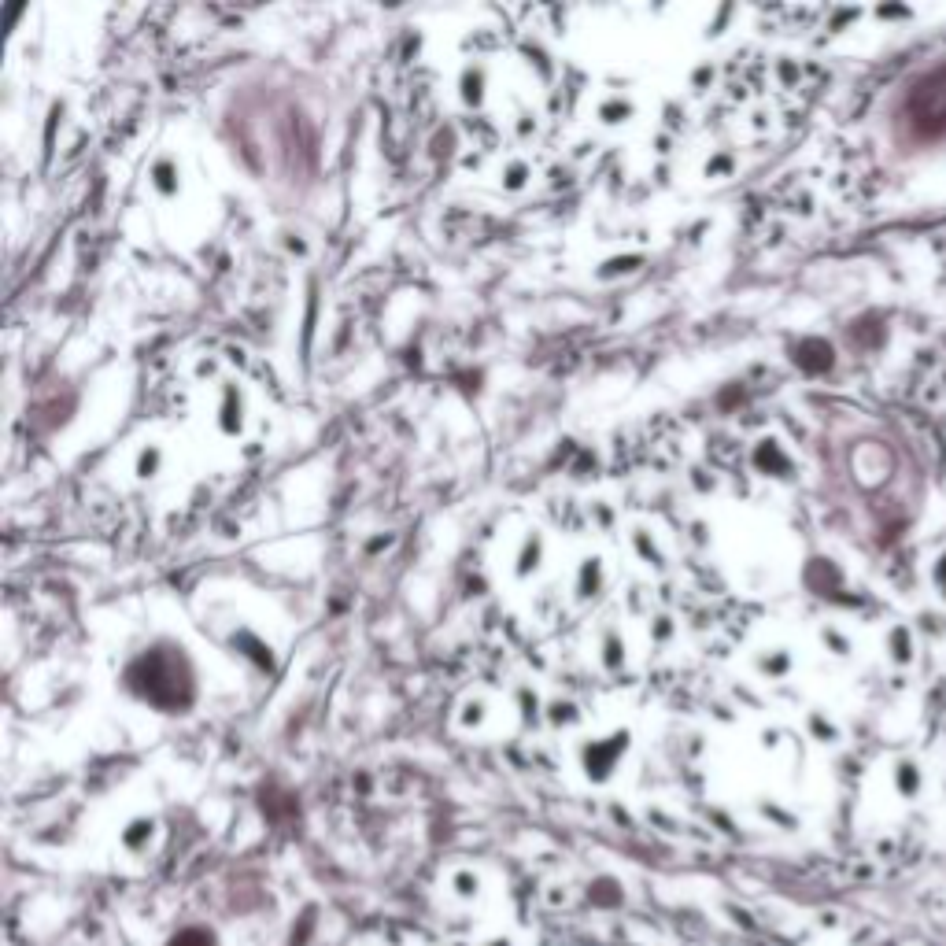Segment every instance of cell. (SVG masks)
<instances>
[{
    "label": "cell",
    "instance_id": "6da1fadb",
    "mask_svg": "<svg viewBox=\"0 0 946 946\" xmlns=\"http://www.w3.org/2000/svg\"><path fill=\"white\" fill-rule=\"evenodd\" d=\"M167 946H219V939L211 935V928H182L178 935H170Z\"/></svg>",
    "mask_w": 946,
    "mask_h": 946
}]
</instances>
